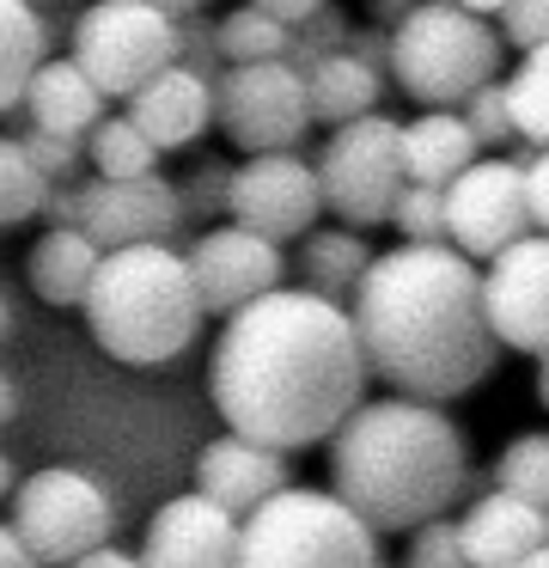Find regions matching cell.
<instances>
[{
    "instance_id": "obj_15",
    "label": "cell",
    "mask_w": 549,
    "mask_h": 568,
    "mask_svg": "<svg viewBox=\"0 0 549 568\" xmlns=\"http://www.w3.org/2000/svg\"><path fill=\"white\" fill-rule=\"evenodd\" d=\"M183 270H190V287H195V306H202V318L214 312V318H226V312H238L244 300L268 294V287H281V275H287V257H281L275 239L251 233V226H214V233L195 239V251L183 257Z\"/></svg>"
},
{
    "instance_id": "obj_19",
    "label": "cell",
    "mask_w": 549,
    "mask_h": 568,
    "mask_svg": "<svg viewBox=\"0 0 549 568\" xmlns=\"http://www.w3.org/2000/svg\"><path fill=\"white\" fill-rule=\"evenodd\" d=\"M451 526H458V544H464V562L470 568H512L519 556H531L549 544L543 507L512 501V495L488 489V483H482V495L464 507V519H451Z\"/></svg>"
},
{
    "instance_id": "obj_26",
    "label": "cell",
    "mask_w": 549,
    "mask_h": 568,
    "mask_svg": "<svg viewBox=\"0 0 549 568\" xmlns=\"http://www.w3.org/2000/svg\"><path fill=\"white\" fill-rule=\"evenodd\" d=\"M500 99H507L512 135L543 148L549 141V50L543 43H537V50H519V68H512V80L500 87Z\"/></svg>"
},
{
    "instance_id": "obj_30",
    "label": "cell",
    "mask_w": 549,
    "mask_h": 568,
    "mask_svg": "<svg viewBox=\"0 0 549 568\" xmlns=\"http://www.w3.org/2000/svg\"><path fill=\"white\" fill-rule=\"evenodd\" d=\"M43 190H49V178L19 153V141L0 135V226L37 221L43 214Z\"/></svg>"
},
{
    "instance_id": "obj_48",
    "label": "cell",
    "mask_w": 549,
    "mask_h": 568,
    "mask_svg": "<svg viewBox=\"0 0 549 568\" xmlns=\"http://www.w3.org/2000/svg\"><path fill=\"white\" fill-rule=\"evenodd\" d=\"M12 483H19V477H12V458L0 453V501H7V495H12Z\"/></svg>"
},
{
    "instance_id": "obj_29",
    "label": "cell",
    "mask_w": 549,
    "mask_h": 568,
    "mask_svg": "<svg viewBox=\"0 0 549 568\" xmlns=\"http://www.w3.org/2000/svg\"><path fill=\"white\" fill-rule=\"evenodd\" d=\"M214 43H220V62H275L287 50V26H275L268 13H256L244 0L214 26Z\"/></svg>"
},
{
    "instance_id": "obj_14",
    "label": "cell",
    "mask_w": 549,
    "mask_h": 568,
    "mask_svg": "<svg viewBox=\"0 0 549 568\" xmlns=\"http://www.w3.org/2000/svg\"><path fill=\"white\" fill-rule=\"evenodd\" d=\"M73 226L98 251L122 245H165L183 226V190L165 184L159 172L146 178H85L73 196Z\"/></svg>"
},
{
    "instance_id": "obj_32",
    "label": "cell",
    "mask_w": 549,
    "mask_h": 568,
    "mask_svg": "<svg viewBox=\"0 0 549 568\" xmlns=\"http://www.w3.org/2000/svg\"><path fill=\"white\" fill-rule=\"evenodd\" d=\"M342 38H348V19L336 13V7H317L312 19H299V26L287 31V50H281V62H293L305 74V68L317 62V55H329V50H342Z\"/></svg>"
},
{
    "instance_id": "obj_33",
    "label": "cell",
    "mask_w": 549,
    "mask_h": 568,
    "mask_svg": "<svg viewBox=\"0 0 549 568\" xmlns=\"http://www.w3.org/2000/svg\"><path fill=\"white\" fill-rule=\"evenodd\" d=\"M409 550H403V568H470L464 562V544H458V526H451L446 514L421 519V526H409Z\"/></svg>"
},
{
    "instance_id": "obj_43",
    "label": "cell",
    "mask_w": 549,
    "mask_h": 568,
    "mask_svg": "<svg viewBox=\"0 0 549 568\" xmlns=\"http://www.w3.org/2000/svg\"><path fill=\"white\" fill-rule=\"evenodd\" d=\"M409 7H415V0H366V13H373V26H378V31H390L403 13H409Z\"/></svg>"
},
{
    "instance_id": "obj_3",
    "label": "cell",
    "mask_w": 549,
    "mask_h": 568,
    "mask_svg": "<svg viewBox=\"0 0 549 568\" xmlns=\"http://www.w3.org/2000/svg\"><path fill=\"white\" fill-rule=\"evenodd\" d=\"M470 489V446L439 404L373 397L329 428V495L373 531H409Z\"/></svg>"
},
{
    "instance_id": "obj_7",
    "label": "cell",
    "mask_w": 549,
    "mask_h": 568,
    "mask_svg": "<svg viewBox=\"0 0 549 568\" xmlns=\"http://www.w3.org/2000/svg\"><path fill=\"white\" fill-rule=\"evenodd\" d=\"M12 538L31 550L37 568H68L73 556L116 538V501L98 477L73 465H49L37 477L12 483Z\"/></svg>"
},
{
    "instance_id": "obj_44",
    "label": "cell",
    "mask_w": 549,
    "mask_h": 568,
    "mask_svg": "<svg viewBox=\"0 0 549 568\" xmlns=\"http://www.w3.org/2000/svg\"><path fill=\"white\" fill-rule=\"evenodd\" d=\"M0 568H37L31 550H24L19 538H12V526H0Z\"/></svg>"
},
{
    "instance_id": "obj_17",
    "label": "cell",
    "mask_w": 549,
    "mask_h": 568,
    "mask_svg": "<svg viewBox=\"0 0 549 568\" xmlns=\"http://www.w3.org/2000/svg\"><path fill=\"white\" fill-rule=\"evenodd\" d=\"M122 116L141 129L153 153L195 148V141L207 135V123H214V87H207L202 74H190V68L171 62V68H159L153 80H141V87L129 92V111Z\"/></svg>"
},
{
    "instance_id": "obj_11",
    "label": "cell",
    "mask_w": 549,
    "mask_h": 568,
    "mask_svg": "<svg viewBox=\"0 0 549 568\" xmlns=\"http://www.w3.org/2000/svg\"><path fill=\"white\" fill-rule=\"evenodd\" d=\"M439 202H446V245L464 251L470 263H488L500 245L531 233L519 165L512 160H482V153H476V160L439 190Z\"/></svg>"
},
{
    "instance_id": "obj_45",
    "label": "cell",
    "mask_w": 549,
    "mask_h": 568,
    "mask_svg": "<svg viewBox=\"0 0 549 568\" xmlns=\"http://www.w3.org/2000/svg\"><path fill=\"white\" fill-rule=\"evenodd\" d=\"M153 13H165V19H190V13H202L207 0H146Z\"/></svg>"
},
{
    "instance_id": "obj_21",
    "label": "cell",
    "mask_w": 549,
    "mask_h": 568,
    "mask_svg": "<svg viewBox=\"0 0 549 568\" xmlns=\"http://www.w3.org/2000/svg\"><path fill=\"white\" fill-rule=\"evenodd\" d=\"M397 148H403V178L409 184H434V190H446L482 153L458 111H421L415 123H397Z\"/></svg>"
},
{
    "instance_id": "obj_49",
    "label": "cell",
    "mask_w": 549,
    "mask_h": 568,
    "mask_svg": "<svg viewBox=\"0 0 549 568\" xmlns=\"http://www.w3.org/2000/svg\"><path fill=\"white\" fill-rule=\"evenodd\" d=\"M512 568H549V544H543V550H531V556H519Z\"/></svg>"
},
{
    "instance_id": "obj_6",
    "label": "cell",
    "mask_w": 549,
    "mask_h": 568,
    "mask_svg": "<svg viewBox=\"0 0 549 568\" xmlns=\"http://www.w3.org/2000/svg\"><path fill=\"white\" fill-rule=\"evenodd\" d=\"M232 568H385L378 531L360 526L329 489H287L238 519Z\"/></svg>"
},
{
    "instance_id": "obj_25",
    "label": "cell",
    "mask_w": 549,
    "mask_h": 568,
    "mask_svg": "<svg viewBox=\"0 0 549 568\" xmlns=\"http://www.w3.org/2000/svg\"><path fill=\"white\" fill-rule=\"evenodd\" d=\"M43 62V19L31 0H0V116L19 111L24 80Z\"/></svg>"
},
{
    "instance_id": "obj_28",
    "label": "cell",
    "mask_w": 549,
    "mask_h": 568,
    "mask_svg": "<svg viewBox=\"0 0 549 568\" xmlns=\"http://www.w3.org/2000/svg\"><path fill=\"white\" fill-rule=\"evenodd\" d=\"M495 489L512 501H549V434H512L507 453L495 458Z\"/></svg>"
},
{
    "instance_id": "obj_13",
    "label": "cell",
    "mask_w": 549,
    "mask_h": 568,
    "mask_svg": "<svg viewBox=\"0 0 549 568\" xmlns=\"http://www.w3.org/2000/svg\"><path fill=\"white\" fill-rule=\"evenodd\" d=\"M220 209L232 214V226H251V233L287 245V239L312 233L324 202H317L312 165L287 148V153H244V165L226 172V202Z\"/></svg>"
},
{
    "instance_id": "obj_23",
    "label": "cell",
    "mask_w": 549,
    "mask_h": 568,
    "mask_svg": "<svg viewBox=\"0 0 549 568\" xmlns=\"http://www.w3.org/2000/svg\"><path fill=\"white\" fill-rule=\"evenodd\" d=\"M92 270H98V245L80 226H43V239H37L31 257H24L31 294L43 300V306H80Z\"/></svg>"
},
{
    "instance_id": "obj_38",
    "label": "cell",
    "mask_w": 549,
    "mask_h": 568,
    "mask_svg": "<svg viewBox=\"0 0 549 568\" xmlns=\"http://www.w3.org/2000/svg\"><path fill=\"white\" fill-rule=\"evenodd\" d=\"M519 190H525L531 233H543V226H549V160H543V153H531V160L519 165Z\"/></svg>"
},
{
    "instance_id": "obj_35",
    "label": "cell",
    "mask_w": 549,
    "mask_h": 568,
    "mask_svg": "<svg viewBox=\"0 0 549 568\" xmlns=\"http://www.w3.org/2000/svg\"><path fill=\"white\" fill-rule=\"evenodd\" d=\"M19 141V153L37 165V172L49 178V184H61V178H73L85 165V148L73 135H49V129H24V135H12Z\"/></svg>"
},
{
    "instance_id": "obj_8",
    "label": "cell",
    "mask_w": 549,
    "mask_h": 568,
    "mask_svg": "<svg viewBox=\"0 0 549 568\" xmlns=\"http://www.w3.org/2000/svg\"><path fill=\"white\" fill-rule=\"evenodd\" d=\"M317 178V202L336 214L342 226H385L397 190L409 184L403 178V148H397V123L378 111L354 116V123H336L312 165Z\"/></svg>"
},
{
    "instance_id": "obj_47",
    "label": "cell",
    "mask_w": 549,
    "mask_h": 568,
    "mask_svg": "<svg viewBox=\"0 0 549 568\" xmlns=\"http://www.w3.org/2000/svg\"><path fill=\"white\" fill-rule=\"evenodd\" d=\"M12 409H19V397H12V379L0 373V422H12Z\"/></svg>"
},
{
    "instance_id": "obj_16",
    "label": "cell",
    "mask_w": 549,
    "mask_h": 568,
    "mask_svg": "<svg viewBox=\"0 0 549 568\" xmlns=\"http://www.w3.org/2000/svg\"><path fill=\"white\" fill-rule=\"evenodd\" d=\"M232 556H238V519L195 489L146 519L141 568H232Z\"/></svg>"
},
{
    "instance_id": "obj_10",
    "label": "cell",
    "mask_w": 549,
    "mask_h": 568,
    "mask_svg": "<svg viewBox=\"0 0 549 568\" xmlns=\"http://www.w3.org/2000/svg\"><path fill=\"white\" fill-rule=\"evenodd\" d=\"M214 123L244 153H287L312 129L305 80L293 62H226L214 74Z\"/></svg>"
},
{
    "instance_id": "obj_46",
    "label": "cell",
    "mask_w": 549,
    "mask_h": 568,
    "mask_svg": "<svg viewBox=\"0 0 549 568\" xmlns=\"http://www.w3.org/2000/svg\"><path fill=\"white\" fill-rule=\"evenodd\" d=\"M451 7H464V13L488 19V13H500V7H507V0H451Z\"/></svg>"
},
{
    "instance_id": "obj_4",
    "label": "cell",
    "mask_w": 549,
    "mask_h": 568,
    "mask_svg": "<svg viewBox=\"0 0 549 568\" xmlns=\"http://www.w3.org/2000/svg\"><path fill=\"white\" fill-rule=\"evenodd\" d=\"M80 312L92 324V343L110 361H129V367H165L202 331V306H195L183 251L171 245L98 251Z\"/></svg>"
},
{
    "instance_id": "obj_12",
    "label": "cell",
    "mask_w": 549,
    "mask_h": 568,
    "mask_svg": "<svg viewBox=\"0 0 549 568\" xmlns=\"http://www.w3.org/2000/svg\"><path fill=\"white\" fill-rule=\"evenodd\" d=\"M482 287V324L500 348L519 355H543L549 348V245L543 233H525L512 245H500L488 257V275H476Z\"/></svg>"
},
{
    "instance_id": "obj_27",
    "label": "cell",
    "mask_w": 549,
    "mask_h": 568,
    "mask_svg": "<svg viewBox=\"0 0 549 568\" xmlns=\"http://www.w3.org/2000/svg\"><path fill=\"white\" fill-rule=\"evenodd\" d=\"M85 160L98 165V178H146L159 172V153L146 148V135L129 123V116H98L92 129L80 135Z\"/></svg>"
},
{
    "instance_id": "obj_41",
    "label": "cell",
    "mask_w": 549,
    "mask_h": 568,
    "mask_svg": "<svg viewBox=\"0 0 549 568\" xmlns=\"http://www.w3.org/2000/svg\"><path fill=\"white\" fill-rule=\"evenodd\" d=\"M251 7H256V13H268V19H275V26H299V19H312L317 13V7H324V0H251Z\"/></svg>"
},
{
    "instance_id": "obj_50",
    "label": "cell",
    "mask_w": 549,
    "mask_h": 568,
    "mask_svg": "<svg viewBox=\"0 0 549 568\" xmlns=\"http://www.w3.org/2000/svg\"><path fill=\"white\" fill-rule=\"evenodd\" d=\"M7 324H12V312H7V300H0V336H7Z\"/></svg>"
},
{
    "instance_id": "obj_2",
    "label": "cell",
    "mask_w": 549,
    "mask_h": 568,
    "mask_svg": "<svg viewBox=\"0 0 549 568\" xmlns=\"http://www.w3.org/2000/svg\"><path fill=\"white\" fill-rule=\"evenodd\" d=\"M476 263L451 245H397L378 251L348 294V324L366 373L397 397L446 404L495 373L500 343L482 324Z\"/></svg>"
},
{
    "instance_id": "obj_42",
    "label": "cell",
    "mask_w": 549,
    "mask_h": 568,
    "mask_svg": "<svg viewBox=\"0 0 549 568\" xmlns=\"http://www.w3.org/2000/svg\"><path fill=\"white\" fill-rule=\"evenodd\" d=\"M68 568H141V556H129V550H116V544H98V550H85V556H73Z\"/></svg>"
},
{
    "instance_id": "obj_20",
    "label": "cell",
    "mask_w": 549,
    "mask_h": 568,
    "mask_svg": "<svg viewBox=\"0 0 549 568\" xmlns=\"http://www.w3.org/2000/svg\"><path fill=\"white\" fill-rule=\"evenodd\" d=\"M24 111H31V129H49V135H73L80 141L85 129L104 116V92L92 87V80L80 74V68L68 62V55H55V62H37V74L24 80Z\"/></svg>"
},
{
    "instance_id": "obj_37",
    "label": "cell",
    "mask_w": 549,
    "mask_h": 568,
    "mask_svg": "<svg viewBox=\"0 0 549 568\" xmlns=\"http://www.w3.org/2000/svg\"><path fill=\"white\" fill-rule=\"evenodd\" d=\"M495 19H500L495 38H507L512 50H537V43H549V0H507Z\"/></svg>"
},
{
    "instance_id": "obj_1",
    "label": "cell",
    "mask_w": 549,
    "mask_h": 568,
    "mask_svg": "<svg viewBox=\"0 0 549 568\" xmlns=\"http://www.w3.org/2000/svg\"><path fill=\"white\" fill-rule=\"evenodd\" d=\"M207 392L232 434L275 453L329 440L366 392V361L348 306L305 287H268L226 312V331L207 361Z\"/></svg>"
},
{
    "instance_id": "obj_24",
    "label": "cell",
    "mask_w": 549,
    "mask_h": 568,
    "mask_svg": "<svg viewBox=\"0 0 549 568\" xmlns=\"http://www.w3.org/2000/svg\"><path fill=\"white\" fill-rule=\"evenodd\" d=\"M299 282L305 294H324V300H348L354 282L366 275V263H373V251L360 245V233L354 226H324V233H299Z\"/></svg>"
},
{
    "instance_id": "obj_39",
    "label": "cell",
    "mask_w": 549,
    "mask_h": 568,
    "mask_svg": "<svg viewBox=\"0 0 549 568\" xmlns=\"http://www.w3.org/2000/svg\"><path fill=\"white\" fill-rule=\"evenodd\" d=\"M342 50L354 55V62H366V68H378V74H385V62H390V31H348V38H342Z\"/></svg>"
},
{
    "instance_id": "obj_9",
    "label": "cell",
    "mask_w": 549,
    "mask_h": 568,
    "mask_svg": "<svg viewBox=\"0 0 549 568\" xmlns=\"http://www.w3.org/2000/svg\"><path fill=\"white\" fill-rule=\"evenodd\" d=\"M73 68L104 99H129L141 80L177 62V19L153 13L146 0H92L73 19Z\"/></svg>"
},
{
    "instance_id": "obj_18",
    "label": "cell",
    "mask_w": 549,
    "mask_h": 568,
    "mask_svg": "<svg viewBox=\"0 0 549 568\" xmlns=\"http://www.w3.org/2000/svg\"><path fill=\"white\" fill-rule=\"evenodd\" d=\"M281 483H287V453H275L263 440H244V434L207 440L202 458H195V495L226 507L232 519H244L256 501H268Z\"/></svg>"
},
{
    "instance_id": "obj_34",
    "label": "cell",
    "mask_w": 549,
    "mask_h": 568,
    "mask_svg": "<svg viewBox=\"0 0 549 568\" xmlns=\"http://www.w3.org/2000/svg\"><path fill=\"white\" fill-rule=\"evenodd\" d=\"M458 116H464V129H470L476 148H500V141H519V135H512V116H507V99H500L495 80H482V87H476L470 99L458 104Z\"/></svg>"
},
{
    "instance_id": "obj_51",
    "label": "cell",
    "mask_w": 549,
    "mask_h": 568,
    "mask_svg": "<svg viewBox=\"0 0 549 568\" xmlns=\"http://www.w3.org/2000/svg\"><path fill=\"white\" fill-rule=\"evenodd\" d=\"M31 7H37V0H31Z\"/></svg>"
},
{
    "instance_id": "obj_22",
    "label": "cell",
    "mask_w": 549,
    "mask_h": 568,
    "mask_svg": "<svg viewBox=\"0 0 549 568\" xmlns=\"http://www.w3.org/2000/svg\"><path fill=\"white\" fill-rule=\"evenodd\" d=\"M305 104H312V123H354V116L378 111V92H385V74L366 62H354L348 50H329L305 68Z\"/></svg>"
},
{
    "instance_id": "obj_40",
    "label": "cell",
    "mask_w": 549,
    "mask_h": 568,
    "mask_svg": "<svg viewBox=\"0 0 549 568\" xmlns=\"http://www.w3.org/2000/svg\"><path fill=\"white\" fill-rule=\"evenodd\" d=\"M226 172L232 165H202V178H190V196L183 202H195V209H220V202H226Z\"/></svg>"
},
{
    "instance_id": "obj_5",
    "label": "cell",
    "mask_w": 549,
    "mask_h": 568,
    "mask_svg": "<svg viewBox=\"0 0 549 568\" xmlns=\"http://www.w3.org/2000/svg\"><path fill=\"white\" fill-rule=\"evenodd\" d=\"M385 74L421 111H458L482 80L500 74V38L488 31V19L464 13L451 0H415L390 26Z\"/></svg>"
},
{
    "instance_id": "obj_31",
    "label": "cell",
    "mask_w": 549,
    "mask_h": 568,
    "mask_svg": "<svg viewBox=\"0 0 549 568\" xmlns=\"http://www.w3.org/2000/svg\"><path fill=\"white\" fill-rule=\"evenodd\" d=\"M385 221L403 233V245H446V202L434 184H403Z\"/></svg>"
},
{
    "instance_id": "obj_36",
    "label": "cell",
    "mask_w": 549,
    "mask_h": 568,
    "mask_svg": "<svg viewBox=\"0 0 549 568\" xmlns=\"http://www.w3.org/2000/svg\"><path fill=\"white\" fill-rule=\"evenodd\" d=\"M177 68H190V74H202L207 87H214V74L226 62H220V43H214V26H207L202 13L177 19Z\"/></svg>"
}]
</instances>
